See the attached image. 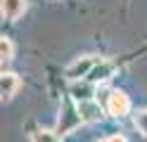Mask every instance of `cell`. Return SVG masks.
Wrapping results in <instances>:
<instances>
[{
    "instance_id": "1",
    "label": "cell",
    "mask_w": 147,
    "mask_h": 142,
    "mask_svg": "<svg viewBox=\"0 0 147 142\" xmlns=\"http://www.w3.org/2000/svg\"><path fill=\"white\" fill-rule=\"evenodd\" d=\"M107 109H109L112 116H126L128 109H131V102H128V97H126L121 90H114V92H109Z\"/></svg>"
},
{
    "instance_id": "2",
    "label": "cell",
    "mask_w": 147,
    "mask_h": 142,
    "mask_svg": "<svg viewBox=\"0 0 147 142\" xmlns=\"http://www.w3.org/2000/svg\"><path fill=\"white\" fill-rule=\"evenodd\" d=\"M95 59L93 57H81V59H76V62H71L69 66H67V78H71V81H76V78H81V76H88L90 71L95 69Z\"/></svg>"
},
{
    "instance_id": "3",
    "label": "cell",
    "mask_w": 147,
    "mask_h": 142,
    "mask_svg": "<svg viewBox=\"0 0 147 142\" xmlns=\"http://www.w3.org/2000/svg\"><path fill=\"white\" fill-rule=\"evenodd\" d=\"M78 118L86 121V123H95L102 118V109L95 100H88V102H78Z\"/></svg>"
},
{
    "instance_id": "4",
    "label": "cell",
    "mask_w": 147,
    "mask_h": 142,
    "mask_svg": "<svg viewBox=\"0 0 147 142\" xmlns=\"http://www.w3.org/2000/svg\"><path fill=\"white\" fill-rule=\"evenodd\" d=\"M26 12V0H3V17L19 19Z\"/></svg>"
},
{
    "instance_id": "5",
    "label": "cell",
    "mask_w": 147,
    "mask_h": 142,
    "mask_svg": "<svg viewBox=\"0 0 147 142\" xmlns=\"http://www.w3.org/2000/svg\"><path fill=\"white\" fill-rule=\"evenodd\" d=\"M19 88V78H17V73H10V71H3V81H0V90H3V100H10L12 95L17 92Z\"/></svg>"
},
{
    "instance_id": "6",
    "label": "cell",
    "mask_w": 147,
    "mask_h": 142,
    "mask_svg": "<svg viewBox=\"0 0 147 142\" xmlns=\"http://www.w3.org/2000/svg\"><path fill=\"white\" fill-rule=\"evenodd\" d=\"M112 71H114V66L109 64V62H100V64H95V69L88 73V78L93 81V83H97V81H107L109 76H112Z\"/></svg>"
},
{
    "instance_id": "7",
    "label": "cell",
    "mask_w": 147,
    "mask_h": 142,
    "mask_svg": "<svg viewBox=\"0 0 147 142\" xmlns=\"http://www.w3.org/2000/svg\"><path fill=\"white\" fill-rule=\"evenodd\" d=\"M71 95H74V100H78V102H88V100H93V85L90 83H74L71 85Z\"/></svg>"
},
{
    "instance_id": "8",
    "label": "cell",
    "mask_w": 147,
    "mask_h": 142,
    "mask_svg": "<svg viewBox=\"0 0 147 142\" xmlns=\"http://www.w3.org/2000/svg\"><path fill=\"white\" fill-rule=\"evenodd\" d=\"M12 55H14V45H12L10 38L3 36V40H0V57H3V62H10Z\"/></svg>"
},
{
    "instance_id": "9",
    "label": "cell",
    "mask_w": 147,
    "mask_h": 142,
    "mask_svg": "<svg viewBox=\"0 0 147 142\" xmlns=\"http://www.w3.org/2000/svg\"><path fill=\"white\" fill-rule=\"evenodd\" d=\"M31 142H59L52 130H36L31 135Z\"/></svg>"
},
{
    "instance_id": "10",
    "label": "cell",
    "mask_w": 147,
    "mask_h": 142,
    "mask_svg": "<svg viewBox=\"0 0 147 142\" xmlns=\"http://www.w3.org/2000/svg\"><path fill=\"white\" fill-rule=\"evenodd\" d=\"M135 128L140 130L142 135H147V109H142V111L135 114Z\"/></svg>"
},
{
    "instance_id": "11",
    "label": "cell",
    "mask_w": 147,
    "mask_h": 142,
    "mask_svg": "<svg viewBox=\"0 0 147 142\" xmlns=\"http://www.w3.org/2000/svg\"><path fill=\"white\" fill-rule=\"evenodd\" d=\"M107 142H128V140H126V137L121 135V133H116V135H112V137H109Z\"/></svg>"
}]
</instances>
